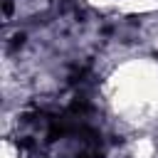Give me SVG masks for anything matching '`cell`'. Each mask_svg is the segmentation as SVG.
Returning a JSON list of instances; mask_svg holds the SVG:
<instances>
[{"label":"cell","instance_id":"cell-1","mask_svg":"<svg viewBox=\"0 0 158 158\" xmlns=\"http://www.w3.org/2000/svg\"><path fill=\"white\" fill-rule=\"evenodd\" d=\"M101 91L111 116L126 128H148L158 121V62L148 57L121 62L104 79Z\"/></svg>","mask_w":158,"mask_h":158},{"label":"cell","instance_id":"cell-2","mask_svg":"<svg viewBox=\"0 0 158 158\" xmlns=\"http://www.w3.org/2000/svg\"><path fill=\"white\" fill-rule=\"evenodd\" d=\"M153 153H156V143L148 136H141V138H131L121 143L106 158H153Z\"/></svg>","mask_w":158,"mask_h":158},{"label":"cell","instance_id":"cell-3","mask_svg":"<svg viewBox=\"0 0 158 158\" xmlns=\"http://www.w3.org/2000/svg\"><path fill=\"white\" fill-rule=\"evenodd\" d=\"M116 10L123 15H148L158 10V0H116Z\"/></svg>","mask_w":158,"mask_h":158},{"label":"cell","instance_id":"cell-4","mask_svg":"<svg viewBox=\"0 0 158 158\" xmlns=\"http://www.w3.org/2000/svg\"><path fill=\"white\" fill-rule=\"evenodd\" d=\"M0 158H20V148L10 141V138H5L2 141V151H0Z\"/></svg>","mask_w":158,"mask_h":158},{"label":"cell","instance_id":"cell-5","mask_svg":"<svg viewBox=\"0 0 158 158\" xmlns=\"http://www.w3.org/2000/svg\"><path fill=\"white\" fill-rule=\"evenodd\" d=\"M94 10H116V0H81Z\"/></svg>","mask_w":158,"mask_h":158}]
</instances>
